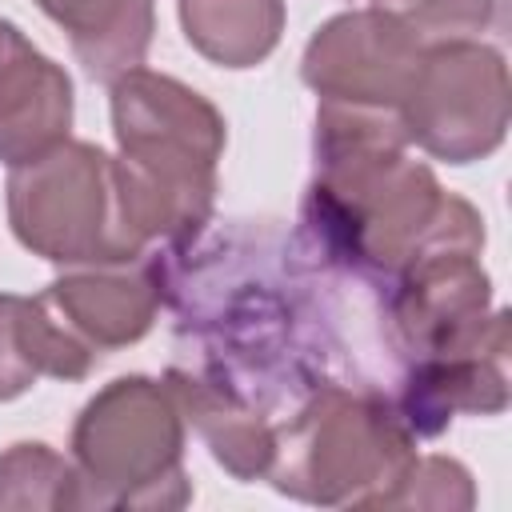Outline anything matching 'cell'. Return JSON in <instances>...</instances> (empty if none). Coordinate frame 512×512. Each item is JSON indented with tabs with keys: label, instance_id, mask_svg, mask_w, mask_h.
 I'll return each mask as SVG.
<instances>
[{
	"label": "cell",
	"instance_id": "obj_1",
	"mask_svg": "<svg viewBox=\"0 0 512 512\" xmlns=\"http://www.w3.org/2000/svg\"><path fill=\"white\" fill-rule=\"evenodd\" d=\"M160 272V304L172 312L180 364L204 388L244 404L280 428L332 384L380 388L368 368L352 276L324 264L296 228L276 220H228L184 244L148 248ZM384 360V356H380ZM388 368V360H384Z\"/></svg>",
	"mask_w": 512,
	"mask_h": 512
},
{
	"label": "cell",
	"instance_id": "obj_2",
	"mask_svg": "<svg viewBox=\"0 0 512 512\" xmlns=\"http://www.w3.org/2000/svg\"><path fill=\"white\" fill-rule=\"evenodd\" d=\"M116 176L144 248L184 244L212 220L224 116L188 84L132 68L112 80Z\"/></svg>",
	"mask_w": 512,
	"mask_h": 512
},
{
	"label": "cell",
	"instance_id": "obj_3",
	"mask_svg": "<svg viewBox=\"0 0 512 512\" xmlns=\"http://www.w3.org/2000/svg\"><path fill=\"white\" fill-rule=\"evenodd\" d=\"M416 436L404 428L388 392L364 384H332L276 428L268 480L304 504L392 508Z\"/></svg>",
	"mask_w": 512,
	"mask_h": 512
},
{
	"label": "cell",
	"instance_id": "obj_4",
	"mask_svg": "<svg viewBox=\"0 0 512 512\" xmlns=\"http://www.w3.org/2000/svg\"><path fill=\"white\" fill-rule=\"evenodd\" d=\"M76 508H184V412L164 380L120 376L72 428Z\"/></svg>",
	"mask_w": 512,
	"mask_h": 512
},
{
	"label": "cell",
	"instance_id": "obj_5",
	"mask_svg": "<svg viewBox=\"0 0 512 512\" xmlns=\"http://www.w3.org/2000/svg\"><path fill=\"white\" fill-rule=\"evenodd\" d=\"M8 220L16 240L52 264H120L148 252L128 224L116 156L88 140L12 168Z\"/></svg>",
	"mask_w": 512,
	"mask_h": 512
},
{
	"label": "cell",
	"instance_id": "obj_6",
	"mask_svg": "<svg viewBox=\"0 0 512 512\" xmlns=\"http://www.w3.org/2000/svg\"><path fill=\"white\" fill-rule=\"evenodd\" d=\"M404 136L448 164L484 160L508 132V64L480 40L432 44L396 108Z\"/></svg>",
	"mask_w": 512,
	"mask_h": 512
},
{
	"label": "cell",
	"instance_id": "obj_7",
	"mask_svg": "<svg viewBox=\"0 0 512 512\" xmlns=\"http://www.w3.org/2000/svg\"><path fill=\"white\" fill-rule=\"evenodd\" d=\"M32 304L52 348V376L80 380L92 372L100 352L136 344L152 328L160 312L156 256L144 252L136 260L68 272L32 296Z\"/></svg>",
	"mask_w": 512,
	"mask_h": 512
},
{
	"label": "cell",
	"instance_id": "obj_8",
	"mask_svg": "<svg viewBox=\"0 0 512 512\" xmlns=\"http://www.w3.org/2000/svg\"><path fill=\"white\" fill-rule=\"evenodd\" d=\"M424 40L396 8H360L332 16L304 48V84L332 104L400 108L420 68Z\"/></svg>",
	"mask_w": 512,
	"mask_h": 512
},
{
	"label": "cell",
	"instance_id": "obj_9",
	"mask_svg": "<svg viewBox=\"0 0 512 512\" xmlns=\"http://www.w3.org/2000/svg\"><path fill=\"white\" fill-rule=\"evenodd\" d=\"M72 128V80L68 72L32 48V40L0 20V164L20 168L56 144Z\"/></svg>",
	"mask_w": 512,
	"mask_h": 512
},
{
	"label": "cell",
	"instance_id": "obj_10",
	"mask_svg": "<svg viewBox=\"0 0 512 512\" xmlns=\"http://www.w3.org/2000/svg\"><path fill=\"white\" fill-rule=\"evenodd\" d=\"M56 20L92 80L112 84L116 76L144 64L156 32V0H36Z\"/></svg>",
	"mask_w": 512,
	"mask_h": 512
},
{
	"label": "cell",
	"instance_id": "obj_11",
	"mask_svg": "<svg viewBox=\"0 0 512 512\" xmlns=\"http://www.w3.org/2000/svg\"><path fill=\"white\" fill-rule=\"evenodd\" d=\"M188 44L220 68H256L284 32V0H176Z\"/></svg>",
	"mask_w": 512,
	"mask_h": 512
},
{
	"label": "cell",
	"instance_id": "obj_12",
	"mask_svg": "<svg viewBox=\"0 0 512 512\" xmlns=\"http://www.w3.org/2000/svg\"><path fill=\"white\" fill-rule=\"evenodd\" d=\"M0 508H76V468L48 444H12L0 456Z\"/></svg>",
	"mask_w": 512,
	"mask_h": 512
},
{
	"label": "cell",
	"instance_id": "obj_13",
	"mask_svg": "<svg viewBox=\"0 0 512 512\" xmlns=\"http://www.w3.org/2000/svg\"><path fill=\"white\" fill-rule=\"evenodd\" d=\"M396 12L412 24L424 48L480 40V32L496 24V0H404Z\"/></svg>",
	"mask_w": 512,
	"mask_h": 512
},
{
	"label": "cell",
	"instance_id": "obj_14",
	"mask_svg": "<svg viewBox=\"0 0 512 512\" xmlns=\"http://www.w3.org/2000/svg\"><path fill=\"white\" fill-rule=\"evenodd\" d=\"M24 304L28 296H12V292L0 296V404L24 396L40 380L24 336Z\"/></svg>",
	"mask_w": 512,
	"mask_h": 512
}]
</instances>
